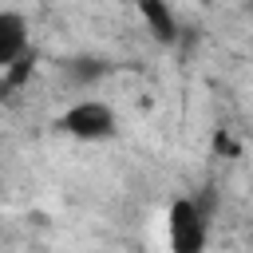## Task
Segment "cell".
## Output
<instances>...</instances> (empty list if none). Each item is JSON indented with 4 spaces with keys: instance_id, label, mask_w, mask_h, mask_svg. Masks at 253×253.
Segmentation results:
<instances>
[{
    "instance_id": "obj_3",
    "label": "cell",
    "mask_w": 253,
    "mask_h": 253,
    "mask_svg": "<svg viewBox=\"0 0 253 253\" xmlns=\"http://www.w3.org/2000/svg\"><path fill=\"white\" fill-rule=\"evenodd\" d=\"M28 51V20L16 8H0V71Z\"/></svg>"
},
{
    "instance_id": "obj_1",
    "label": "cell",
    "mask_w": 253,
    "mask_h": 253,
    "mask_svg": "<svg viewBox=\"0 0 253 253\" xmlns=\"http://www.w3.org/2000/svg\"><path fill=\"white\" fill-rule=\"evenodd\" d=\"M166 237H170V253H202L206 249V237H210V225H206V213L198 210L194 198H178L166 213Z\"/></svg>"
},
{
    "instance_id": "obj_4",
    "label": "cell",
    "mask_w": 253,
    "mask_h": 253,
    "mask_svg": "<svg viewBox=\"0 0 253 253\" xmlns=\"http://www.w3.org/2000/svg\"><path fill=\"white\" fill-rule=\"evenodd\" d=\"M138 12H142V16H146V24L154 28V36L174 40V32H178V28H174V20H170V8H166V4H142Z\"/></svg>"
},
{
    "instance_id": "obj_2",
    "label": "cell",
    "mask_w": 253,
    "mask_h": 253,
    "mask_svg": "<svg viewBox=\"0 0 253 253\" xmlns=\"http://www.w3.org/2000/svg\"><path fill=\"white\" fill-rule=\"evenodd\" d=\"M59 126L83 142H99V138H111L115 134V111L103 103V99H79L63 111Z\"/></svg>"
}]
</instances>
